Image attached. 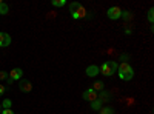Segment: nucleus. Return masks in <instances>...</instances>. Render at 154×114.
<instances>
[{
	"instance_id": "13",
	"label": "nucleus",
	"mask_w": 154,
	"mask_h": 114,
	"mask_svg": "<svg viewBox=\"0 0 154 114\" xmlns=\"http://www.w3.org/2000/svg\"><path fill=\"white\" fill-rule=\"evenodd\" d=\"M80 8H82V5H80L79 2H72V3L69 5V12L72 14V12H75L77 9H80Z\"/></svg>"
},
{
	"instance_id": "23",
	"label": "nucleus",
	"mask_w": 154,
	"mask_h": 114,
	"mask_svg": "<svg viewBox=\"0 0 154 114\" xmlns=\"http://www.w3.org/2000/svg\"><path fill=\"white\" fill-rule=\"evenodd\" d=\"M0 109H2V106H0ZM0 112H2V111H0Z\"/></svg>"
},
{
	"instance_id": "4",
	"label": "nucleus",
	"mask_w": 154,
	"mask_h": 114,
	"mask_svg": "<svg viewBox=\"0 0 154 114\" xmlns=\"http://www.w3.org/2000/svg\"><path fill=\"white\" fill-rule=\"evenodd\" d=\"M106 16H108V19H111V20H117V19L122 17V9H120L119 6H111V8H108V11H106Z\"/></svg>"
},
{
	"instance_id": "8",
	"label": "nucleus",
	"mask_w": 154,
	"mask_h": 114,
	"mask_svg": "<svg viewBox=\"0 0 154 114\" xmlns=\"http://www.w3.org/2000/svg\"><path fill=\"white\" fill-rule=\"evenodd\" d=\"M86 16V11H85V8L82 6L80 9H77L75 12H72V14H71V17L72 19H75V20H79V19H83Z\"/></svg>"
},
{
	"instance_id": "7",
	"label": "nucleus",
	"mask_w": 154,
	"mask_h": 114,
	"mask_svg": "<svg viewBox=\"0 0 154 114\" xmlns=\"http://www.w3.org/2000/svg\"><path fill=\"white\" fill-rule=\"evenodd\" d=\"M19 88H20V91H22V93H29V91L32 90V85H31L29 80H22Z\"/></svg>"
},
{
	"instance_id": "22",
	"label": "nucleus",
	"mask_w": 154,
	"mask_h": 114,
	"mask_svg": "<svg viewBox=\"0 0 154 114\" xmlns=\"http://www.w3.org/2000/svg\"><path fill=\"white\" fill-rule=\"evenodd\" d=\"M0 46H3V32H0Z\"/></svg>"
},
{
	"instance_id": "1",
	"label": "nucleus",
	"mask_w": 154,
	"mask_h": 114,
	"mask_svg": "<svg viewBox=\"0 0 154 114\" xmlns=\"http://www.w3.org/2000/svg\"><path fill=\"white\" fill-rule=\"evenodd\" d=\"M117 75H119L120 80L128 82L134 77V69L128 62H122L120 65H117Z\"/></svg>"
},
{
	"instance_id": "11",
	"label": "nucleus",
	"mask_w": 154,
	"mask_h": 114,
	"mask_svg": "<svg viewBox=\"0 0 154 114\" xmlns=\"http://www.w3.org/2000/svg\"><path fill=\"white\" fill-rule=\"evenodd\" d=\"M8 12H9V6L5 2H2V3H0V14L5 16V14H8Z\"/></svg>"
},
{
	"instance_id": "2",
	"label": "nucleus",
	"mask_w": 154,
	"mask_h": 114,
	"mask_svg": "<svg viewBox=\"0 0 154 114\" xmlns=\"http://www.w3.org/2000/svg\"><path fill=\"white\" fill-rule=\"evenodd\" d=\"M116 71H117V62H112V60L105 62L102 66H99V72L106 75V77H111L112 74H116Z\"/></svg>"
},
{
	"instance_id": "19",
	"label": "nucleus",
	"mask_w": 154,
	"mask_h": 114,
	"mask_svg": "<svg viewBox=\"0 0 154 114\" xmlns=\"http://www.w3.org/2000/svg\"><path fill=\"white\" fill-rule=\"evenodd\" d=\"M8 79V72L6 71H0V80H6Z\"/></svg>"
},
{
	"instance_id": "3",
	"label": "nucleus",
	"mask_w": 154,
	"mask_h": 114,
	"mask_svg": "<svg viewBox=\"0 0 154 114\" xmlns=\"http://www.w3.org/2000/svg\"><path fill=\"white\" fill-rule=\"evenodd\" d=\"M22 75H23V71L22 68H14V69H11L8 72V83H12V82H16V80H20L22 79Z\"/></svg>"
},
{
	"instance_id": "21",
	"label": "nucleus",
	"mask_w": 154,
	"mask_h": 114,
	"mask_svg": "<svg viewBox=\"0 0 154 114\" xmlns=\"http://www.w3.org/2000/svg\"><path fill=\"white\" fill-rule=\"evenodd\" d=\"M3 94H5V86H3V85H0V97H2Z\"/></svg>"
},
{
	"instance_id": "20",
	"label": "nucleus",
	"mask_w": 154,
	"mask_h": 114,
	"mask_svg": "<svg viewBox=\"0 0 154 114\" xmlns=\"http://www.w3.org/2000/svg\"><path fill=\"white\" fill-rule=\"evenodd\" d=\"M0 114H14V111H12L11 108H8V109H2V112Z\"/></svg>"
},
{
	"instance_id": "6",
	"label": "nucleus",
	"mask_w": 154,
	"mask_h": 114,
	"mask_svg": "<svg viewBox=\"0 0 154 114\" xmlns=\"http://www.w3.org/2000/svg\"><path fill=\"white\" fill-rule=\"evenodd\" d=\"M85 74L88 75V77H96V75L99 74V66H97V65H89V66H86Z\"/></svg>"
},
{
	"instance_id": "17",
	"label": "nucleus",
	"mask_w": 154,
	"mask_h": 114,
	"mask_svg": "<svg viewBox=\"0 0 154 114\" xmlns=\"http://www.w3.org/2000/svg\"><path fill=\"white\" fill-rule=\"evenodd\" d=\"M11 105H12V102H11V99H5L3 102H2V105H0V106H2L3 109H8V108H11Z\"/></svg>"
},
{
	"instance_id": "14",
	"label": "nucleus",
	"mask_w": 154,
	"mask_h": 114,
	"mask_svg": "<svg viewBox=\"0 0 154 114\" xmlns=\"http://www.w3.org/2000/svg\"><path fill=\"white\" fill-rule=\"evenodd\" d=\"M99 114H114V108L111 106H105V108H100Z\"/></svg>"
},
{
	"instance_id": "9",
	"label": "nucleus",
	"mask_w": 154,
	"mask_h": 114,
	"mask_svg": "<svg viewBox=\"0 0 154 114\" xmlns=\"http://www.w3.org/2000/svg\"><path fill=\"white\" fill-rule=\"evenodd\" d=\"M94 88L93 90L97 93V91H103V88H105V83L103 82H100V80H97V82H94V85H93Z\"/></svg>"
},
{
	"instance_id": "12",
	"label": "nucleus",
	"mask_w": 154,
	"mask_h": 114,
	"mask_svg": "<svg viewBox=\"0 0 154 114\" xmlns=\"http://www.w3.org/2000/svg\"><path fill=\"white\" fill-rule=\"evenodd\" d=\"M97 99L100 102H106V100H109V94L106 91H100V96H97Z\"/></svg>"
},
{
	"instance_id": "16",
	"label": "nucleus",
	"mask_w": 154,
	"mask_h": 114,
	"mask_svg": "<svg viewBox=\"0 0 154 114\" xmlns=\"http://www.w3.org/2000/svg\"><path fill=\"white\" fill-rule=\"evenodd\" d=\"M11 45V35L3 32V46H9Z\"/></svg>"
},
{
	"instance_id": "15",
	"label": "nucleus",
	"mask_w": 154,
	"mask_h": 114,
	"mask_svg": "<svg viewBox=\"0 0 154 114\" xmlns=\"http://www.w3.org/2000/svg\"><path fill=\"white\" fill-rule=\"evenodd\" d=\"M53 6H56V8H62V6H65L66 5V0H53Z\"/></svg>"
},
{
	"instance_id": "10",
	"label": "nucleus",
	"mask_w": 154,
	"mask_h": 114,
	"mask_svg": "<svg viewBox=\"0 0 154 114\" xmlns=\"http://www.w3.org/2000/svg\"><path fill=\"white\" fill-rule=\"evenodd\" d=\"M89 103H91V108H93L94 111H99V109L102 108V102H100V100H99V99H96V100H93V102H89Z\"/></svg>"
},
{
	"instance_id": "5",
	"label": "nucleus",
	"mask_w": 154,
	"mask_h": 114,
	"mask_svg": "<svg viewBox=\"0 0 154 114\" xmlns=\"http://www.w3.org/2000/svg\"><path fill=\"white\" fill-rule=\"evenodd\" d=\"M97 93L93 90V88H88V90H85L83 91V99L85 100H88V102H93V100H96L97 99Z\"/></svg>"
},
{
	"instance_id": "18",
	"label": "nucleus",
	"mask_w": 154,
	"mask_h": 114,
	"mask_svg": "<svg viewBox=\"0 0 154 114\" xmlns=\"http://www.w3.org/2000/svg\"><path fill=\"white\" fill-rule=\"evenodd\" d=\"M148 20H149V23L154 22V9H152V8L148 11Z\"/></svg>"
}]
</instances>
